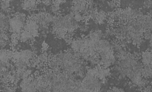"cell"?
Masks as SVG:
<instances>
[{
    "mask_svg": "<svg viewBox=\"0 0 152 92\" xmlns=\"http://www.w3.org/2000/svg\"><path fill=\"white\" fill-rule=\"evenodd\" d=\"M58 68L63 72L74 74L82 79L87 73L86 65L82 59L76 57L72 51L62 52L53 56L51 69Z\"/></svg>",
    "mask_w": 152,
    "mask_h": 92,
    "instance_id": "obj_1",
    "label": "cell"
},
{
    "mask_svg": "<svg viewBox=\"0 0 152 92\" xmlns=\"http://www.w3.org/2000/svg\"><path fill=\"white\" fill-rule=\"evenodd\" d=\"M52 31L56 37L65 39L68 34L79 28L80 23L77 22L74 18V15L69 12L66 15H54L52 24Z\"/></svg>",
    "mask_w": 152,
    "mask_h": 92,
    "instance_id": "obj_2",
    "label": "cell"
},
{
    "mask_svg": "<svg viewBox=\"0 0 152 92\" xmlns=\"http://www.w3.org/2000/svg\"><path fill=\"white\" fill-rule=\"evenodd\" d=\"M27 21L28 18L26 15L23 12H16L15 14L11 16L9 21L11 34L15 35L20 38Z\"/></svg>",
    "mask_w": 152,
    "mask_h": 92,
    "instance_id": "obj_3",
    "label": "cell"
},
{
    "mask_svg": "<svg viewBox=\"0 0 152 92\" xmlns=\"http://www.w3.org/2000/svg\"><path fill=\"white\" fill-rule=\"evenodd\" d=\"M81 85L87 92H101L104 82L92 73L87 71L85 76L81 79Z\"/></svg>",
    "mask_w": 152,
    "mask_h": 92,
    "instance_id": "obj_4",
    "label": "cell"
},
{
    "mask_svg": "<svg viewBox=\"0 0 152 92\" xmlns=\"http://www.w3.org/2000/svg\"><path fill=\"white\" fill-rule=\"evenodd\" d=\"M31 18L38 24L40 27V31H42L43 33V32L47 31L50 25H52L54 15L50 13V12L41 11L37 14L34 15Z\"/></svg>",
    "mask_w": 152,
    "mask_h": 92,
    "instance_id": "obj_5",
    "label": "cell"
},
{
    "mask_svg": "<svg viewBox=\"0 0 152 92\" xmlns=\"http://www.w3.org/2000/svg\"><path fill=\"white\" fill-rule=\"evenodd\" d=\"M32 81L37 92H48L50 91V85L44 74L34 75Z\"/></svg>",
    "mask_w": 152,
    "mask_h": 92,
    "instance_id": "obj_6",
    "label": "cell"
},
{
    "mask_svg": "<svg viewBox=\"0 0 152 92\" xmlns=\"http://www.w3.org/2000/svg\"><path fill=\"white\" fill-rule=\"evenodd\" d=\"M88 8V2L87 1H74L72 2L69 12H72L73 15L83 14L87 16Z\"/></svg>",
    "mask_w": 152,
    "mask_h": 92,
    "instance_id": "obj_7",
    "label": "cell"
},
{
    "mask_svg": "<svg viewBox=\"0 0 152 92\" xmlns=\"http://www.w3.org/2000/svg\"><path fill=\"white\" fill-rule=\"evenodd\" d=\"M24 31L29 32L35 38L40 33V27H39L37 23L31 18H29L27 21L25 26H24Z\"/></svg>",
    "mask_w": 152,
    "mask_h": 92,
    "instance_id": "obj_8",
    "label": "cell"
},
{
    "mask_svg": "<svg viewBox=\"0 0 152 92\" xmlns=\"http://www.w3.org/2000/svg\"><path fill=\"white\" fill-rule=\"evenodd\" d=\"M10 13H5V12H1L0 13V31L1 32H5V33H10Z\"/></svg>",
    "mask_w": 152,
    "mask_h": 92,
    "instance_id": "obj_9",
    "label": "cell"
},
{
    "mask_svg": "<svg viewBox=\"0 0 152 92\" xmlns=\"http://www.w3.org/2000/svg\"><path fill=\"white\" fill-rule=\"evenodd\" d=\"M33 76L34 75H31L29 78L21 80L20 83V88H21V92H37L32 81Z\"/></svg>",
    "mask_w": 152,
    "mask_h": 92,
    "instance_id": "obj_10",
    "label": "cell"
},
{
    "mask_svg": "<svg viewBox=\"0 0 152 92\" xmlns=\"http://www.w3.org/2000/svg\"><path fill=\"white\" fill-rule=\"evenodd\" d=\"M39 3L40 2L37 1H23L21 3V7L23 10L27 12H33L37 10Z\"/></svg>",
    "mask_w": 152,
    "mask_h": 92,
    "instance_id": "obj_11",
    "label": "cell"
},
{
    "mask_svg": "<svg viewBox=\"0 0 152 92\" xmlns=\"http://www.w3.org/2000/svg\"><path fill=\"white\" fill-rule=\"evenodd\" d=\"M141 61L143 66H152V50H148L141 54Z\"/></svg>",
    "mask_w": 152,
    "mask_h": 92,
    "instance_id": "obj_12",
    "label": "cell"
},
{
    "mask_svg": "<svg viewBox=\"0 0 152 92\" xmlns=\"http://www.w3.org/2000/svg\"><path fill=\"white\" fill-rule=\"evenodd\" d=\"M64 3H66L65 1H53V2H52L51 5H50V9H51V12L53 13L54 15H60L61 5Z\"/></svg>",
    "mask_w": 152,
    "mask_h": 92,
    "instance_id": "obj_13",
    "label": "cell"
},
{
    "mask_svg": "<svg viewBox=\"0 0 152 92\" xmlns=\"http://www.w3.org/2000/svg\"><path fill=\"white\" fill-rule=\"evenodd\" d=\"M108 18V15L106 13V12L103 10H99V12H97V15L95 17V18L94 19V21L96 24H104V21L107 19Z\"/></svg>",
    "mask_w": 152,
    "mask_h": 92,
    "instance_id": "obj_14",
    "label": "cell"
},
{
    "mask_svg": "<svg viewBox=\"0 0 152 92\" xmlns=\"http://www.w3.org/2000/svg\"><path fill=\"white\" fill-rule=\"evenodd\" d=\"M11 1H2L1 2V12L10 13Z\"/></svg>",
    "mask_w": 152,
    "mask_h": 92,
    "instance_id": "obj_15",
    "label": "cell"
},
{
    "mask_svg": "<svg viewBox=\"0 0 152 92\" xmlns=\"http://www.w3.org/2000/svg\"><path fill=\"white\" fill-rule=\"evenodd\" d=\"M107 92H125L124 89L122 88L116 87V86H113L111 88H110L109 90H107Z\"/></svg>",
    "mask_w": 152,
    "mask_h": 92,
    "instance_id": "obj_16",
    "label": "cell"
},
{
    "mask_svg": "<svg viewBox=\"0 0 152 92\" xmlns=\"http://www.w3.org/2000/svg\"><path fill=\"white\" fill-rule=\"evenodd\" d=\"M143 8L146 9H152V1H145L143 2Z\"/></svg>",
    "mask_w": 152,
    "mask_h": 92,
    "instance_id": "obj_17",
    "label": "cell"
},
{
    "mask_svg": "<svg viewBox=\"0 0 152 92\" xmlns=\"http://www.w3.org/2000/svg\"><path fill=\"white\" fill-rule=\"evenodd\" d=\"M143 92H152V85H148L142 89Z\"/></svg>",
    "mask_w": 152,
    "mask_h": 92,
    "instance_id": "obj_18",
    "label": "cell"
},
{
    "mask_svg": "<svg viewBox=\"0 0 152 92\" xmlns=\"http://www.w3.org/2000/svg\"><path fill=\"white\" fill-rule=\"evenodd\" d=\"M48 45H47V44H46L45 42H43V44H42V48L43 49V50H47V49H48Z\"/></svg>",
    "mask_w": 152,
    "mask_h": 92,
    "instance_id": "obj_19",
    "label": "cell"
},
{
    "mask_svg": "<svg viewBox=\"0 0 152 92\" xmlns=\"http://www.w3.org/2000/svg\"><path fill=\"white\" fill-rule=\"evenodd\" d=\"M149 46H150V50H152V34H151V37H150V39H149Z\"/></svg>",
    "mask_w": 152,
    "mask_h": 92,
    "instance_id": "obj_20",
    "label": "cell"
},
{
    "mask_svg": "<svg viewBox=\"0 0 152 92\" xmlns=\"http://www.w3.org/2000/svg\"><path fill=\"white\" fill-rule=\"evenodd\" d=\"M49 92H50V91H49Z\"/></svg>",
    "mask_w": 152,
    "mask_h": 92,
    "instance_id": "obj_21",
    "label": "cell"
}]
</instances>
